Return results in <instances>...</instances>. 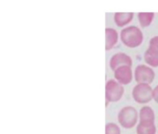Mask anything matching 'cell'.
Returning a JSON list of instances; mask_svg holds the SVG:
<instances>
[{
  "instance_id": "6da1fadb",
  "label": "cell",
  "mask_w": 158,
  "mask_h": 134,
  "mask_svg": "<svg viewBox=\"0 0 158 134\" xmlns=\"http://www.w3.org/2000/svg\"><path fill=\"white\" fill-rule=\"evenodd\" d=\"M142 31L134 25L125 27L120 33V39L122 43L129 48H135L139 47L143 42Z\"/></svg>"
},
{
  "instance_id": "7a4b0ae2",
  "label": "cell",
  "mask_w": 158,
  "mask_h": 134,
  "mask_svg": "<svg viewBox=\"0 0 158 134\" xmlns=\"http://www.w3.org/2000/svg\"><path fill=\"white\" fill-rule=\"evenodd\" d=\"M117 122L121 128L131 129L139 123V111L132 105L122 107L117 114Z\"/></svg>"
},
{
  "instance_id": "3957f363",
  "label": "cell",
  "mask_w": 158,
  "mask_h": 134,
  "mask_svg": "<svg viewBox=\"0 0 158 134\" xmlns=\"http://www.w3.org/2000/svg\"><path fill=\"white\" fill-rule=\"evenodd\" d=\"M131 96L138 104L146 105L152 101V88L149 84L137 83L132 89Z\"/></svg>"
},
{
  "instance_id": "277c9868",
  "label": "cell",
  "mask_w": 158,
  "mask_h": 134,
  "mask_svg": "<svg viewBox=\"0 0 158 134\" xmlns=\"http://www.w3.org/2000/svg\"><path fill=\"white\" fill-rule=\"evenodd\" d=\"M125 93L124 86L115 79H109L105 85V100L106 103H117L121 101Z\"/></svg>"
},
{
  "instance_id": "5b68a950",
  "label": "cell",
  "mask_w": 158,
  "mask_h": 134,
  "mask_svg": "<svg viewBox=\"0 0 158 134\" xmlns=\"http://www.w3.org/2000/svg\"><path fill=\"white\" fill-rule=\"evenodd\" d=\"M155 78V73L147 64H139L134 71V79L137 83L151 85Z\"/></svg>"
},
{
  "instance_id": "8992f818",
  "label": "cell",
  "mask_w": 158,
  "mask_h": 134,
  "mask_svg": "<svg viewBox=\"0 0 158 134\" xmlns=\"http://www.w3.org/2000/svg\"><path fill=\"white\" fill-rule=\"evenodd\" d=\"M114 79L123 86L129 85L134 78V72L132 71L131 66L123 65L116 68L114 71Z\"/></svg>"
},
{
  "instance_id": "52a82bcc",
  "label": "cell",
  "mask_w": 158,
  "mask_h": 134,
  "mask_svg": "<svg viewBox=\"0 0 158 134\" xmlns=\"http://www.w3.org/2000/svg\"><path fill=\"white\" fill-rule=\"evenodd\" d=\"M132 59L129 55L124 52H117L111 57L109 66L112 71H114L116 68L123 65H128L132 67Z\"/></svg>"
},
{
  "instance_id": "ba28073f",
  "label": "cell",
  "mask_w": 158,
  "mask_h": 134,
  "mask_svg": "<svg viewBox=\"0 0 158 134\" xmlns=\"http://www.w3.org/2000/svg\"><path fill=\"white\" fill-rule=\"evenodd\" d=\"M139 123L154 124L155 113L150 105H142L139 110Z\"/></svg>"
},
{
  "instance_id": "9c48e42d",
  "label": "cell",
  "mask_w": 158,
  "mask_h": 134,
  "mask_svg": "<svg viewBox=\"0 0 158 134\" xmlns=\"http://www.w3.org/2000/svg\"><path fill=\"white\" fill-rule=\"evenodd\" d=\"M105 36H106V43H105V49L111 50L114 48L119 40V34L114 28H106L105 29Z\"/></svg>"
},
{
  "instance_id": "30bf717a",
  "label": "cell",
  "mask_w": 158,
  "mask_h": 134,
  "mask_svg": "<svg viewBox=\"0 0 158 134\" xmlns=\"http://www.w3.org/2000/svg\"><path fill=\"white\" fill-rule=\"evenodd\" d=\"M133 18H134L133 12H115L114 15V23L118 27L127 26L129 23H131Z\"/></svg>"
},
{
  "instance_id": "8fae6325",
  "label": "cell",
  "mask_w": 158,
  "mask_h": 134,
  "mask_svg": "<svg viewBox=\"0 0 158 134\" xmlns=\"http://www.w3.org/2000/svg\"><path fill=\"white\" fill-rule=\"evenodd\" d=\"M144 61L147 65L150 67H153V68H157L158 67V53L151 50L150 48H147L144 52Z\"/></svg>"
},
{
  "instance_id": "7c38bea8",
  "label": "cell",
  "mask_w": 158,
  "mask_h": 134,
  "mask_svg": "<svg viewBox=\"0 0 158 134\" xmlns=\"http://www.w3.org/2000/svg\"><path fill=\"white\" fill-rule=\"evenodd\" d=\"M137 134H157V126L154 124L138 123L136 126Z\"/></svg>"
},
{
  "instance_id": "4fadbf2b",
  "label": "cell",
  "mask_w": 158,
  "mask_h": 134,
  "mask_svg": "<svg viewBox=\"0 0 158 134\" xmlns=\"http://www.w3.org/2000/svg\"><path fill=\"white\" fill-rule=\"evenodd\" d=\"M153 18H154L153 12H139L138 13V20H139V25L142 28L150 26L152 23Z\"/></svg>"
},
{
  "instance_id": "5bb4252c",
  "label": "cell",
  "mask_w": 158,
  "mask_h": 134,
  "mask_svg": "<svg viewBox=\"0 0 158 134\" xmlns=\"http://www.w3.org/2000/svg\"><path fill=\"white\" fill-rule=\"evenodd\" d=\"M105 134H122L120 125L114 122H108L105 125Z\"/></svg>"
},
{
  "instance_id": "9a60e30c",
  "label": "cell",
  "mask_w": 158,
  "mask_h": 134,
  "mask_svg": "<svg viewBox=\"0 0 158 134\" xmlns=\"http://www.w3.org/2000/svg\"><path fill=\"white\" fill-rule=\"evenodd\" d=\"M148 48H150L151 50L158 53V36H153V37H152L150 39Z\"/></svg>"
},
{
  "instance_id": "2e32d148",
  "label": "cell",
  "mask_w": 158,
  "mask_h": 134,
  "mask_svg": "<svg viewBox=\"0 0 158 134\" xmlns=\"http://www.w3.org/2000/svg\"><path fill=\"white\" fill-rule=\"evenodd\" d=\"M152 101L158 104V85L152 88Z\"/></svg>"
},
{
  "instance_id": "e0dca14e",
  "label": "cell",
  "mask_w": 158,
  "mask_h": 134,
  "mask_svg": "<svg viewBox=\"0 0 158 134\" xmlns=\"http://www.w3.org/2000/svg\"><path fill=\"white\" fill-rule=\"evenodd\" d=\"M157 134H158V125H157Z\"/></svg>"
}]
</instances>
